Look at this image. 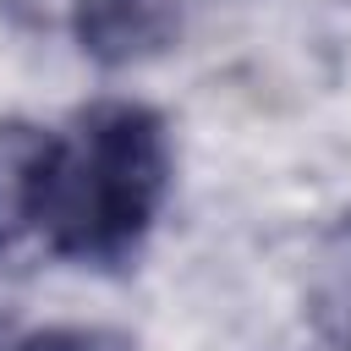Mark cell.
I'll return each instance as SVG.
<instances>
[{
    "label": "cell",
    "mask_w": 351,
    "mask_h": 351,
    "mask_svg": "<svg viewBox=\"0 0 351 351\" xmlns=\"http://www.w3.org/2000/svg\"><path fill=\"white\" fill-rule=\"evenodd\" d=\"M71 27L99 66H132L170 49L181 33V0H77Z\"/></svg>",
    "instance_id": "obj_2"
},
{
    "label": "cell",
    "mask_w": 351,
    "mask_h": 351,
    "mask_svg": "<svg viewBox=\"0 0 351 351\" xmlns=\"http://www.w3.org/2000/svg\"><path fill=\"white\" fill-rule=\"evenodd\" d=\"M307 318L324 346L351 351V214L335 219L307 258Z\"/></svg>",
    "instance_id": "obj_4"
},
{
    "label": "cell",
    "mask_w": 351,
    "mask_h": 351,
    "mask_svg": "<svg viewBox=\"0 0 351 351\" xmlns=\"http://www.w3.org/2000/svg\"><path fill=\"white\" fill-rule=\"evenodd\" d=\"M165 181H170L165 121L148 104L110 99L82 110L71 132H49L33 252L77 263L132 258L159 214Z\"/></svg>",
    "instance_id": "obj_1"
},
{
    "label": "cell",
    "mask_w": 351,
    "mask_h": 351,
    "mask_svg": "<svg viewBox=\"0 0 351 351\" xmlns=\"http://www.w3.org/2000/svg\"><path fill=\"white\" fill-rule=\"evenodd\" d=\"M49 132L33 121H0V263H27L33 252V214H38V176H44Z\"/></svg>",
    "instance_id": "obj_3"
},
{
    "label": "cell",
    "mask_w": 351,
    "mask_h": 351,
    "mask_svg": "<svg viewBox=\"0 0 351 351\" xmlns=\"http://www.w3.org/2000/svg\"><path fill=\"white\" fill-rule=\"evenodd\" d=\"M16 351H137V346L121 335H104V329H44V335L22 340Z\"/></svg>",
    "instance_id": "obj_5"
}]
</instances>
